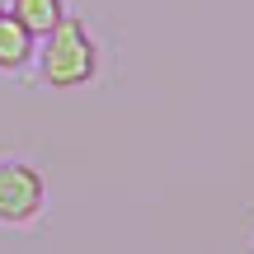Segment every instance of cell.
I'll use <instances>...</instances> for the list:
<instances>
[{
  "label": "cell",
  "mask_w": 254,
  "mask_h": 254,
  "mask_svg": "<svg viewBox=\"0 0 254 254\" xmlns=\"http://www.w3.org/2000/svg\"><path fill=\"white\" fill-rule=\"evenodd\" d=\"M47 189H43V174L33 165H19L5 160L0 165V226H24L43 212Z\"/></svg>",
  "instance_id": "cell-2"
},
{
  "label": "cell",
  "mask_w": 254,
  "mask_h": 254,
  "mask_svg": "<svg viewBox=\"0 0 254 254\" xmlns=\"http://www.w3.org/2000/svg\"><path fill=\"white\" fill-rule=\"evenodd\" d=\"M5 9H9V0H0V14H5Z\"/></svg>",
  "instance_id": "cell-5"
},
{
  "label": "cell",
  "mask_w": 254,
  "mask_h": 254,
  "mask_svg": "<svg viewBox=\"0 0 254 254\" xmlns=\"http://www.w3.org/2000/svg\"><path fill=\"white\" fill-rule=\"evenodd\" d=\"M28 57H33V33L5 9L0 14V71H19Z\"/></svg>",
  "instance_id": "cell-3"
},
{
  "label": "cell",
  "mask_w": 254,
  "mask_h": 254,
  "mask_svg": "<svg viewBox=\"0 0 254 254\" xmlns=\"http://www.w3.org/2000/svg\"><path fill=\"white\" fill-rule=\"evenodd\" d=\"M9 14L28 28L33 38H47L57 24H62V0H9Z\"/></svg>",
  "instance_id": "cell-4"
},
{
  "label": "cell",
  "mask_w": 254,
  "mask_h": 254,
  "mask_svg": "<svg viewBox=\"0 0 254 254\" xmlns=\"http://www.w3.org/2000/svg\"><path fill=\"white\" fill-rule=\"evenodd\" d=\"M94 75V43L80 24L62 19V24L47 33L43 43V80L52 90H71V85H85Z\"/></svg>",
  "instance_id": "cell-1"
}]
</instances>
